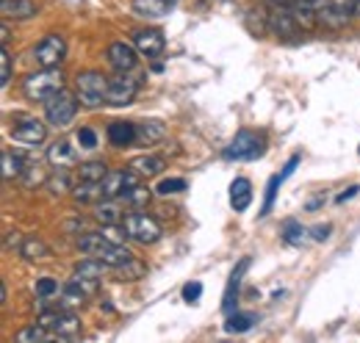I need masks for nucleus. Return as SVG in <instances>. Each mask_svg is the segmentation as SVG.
I'll list each match as a JSON object with an SVG mask.
<instances>
[{
	"mask_svg": "<svg viewBox=\"0 0 360 343\" xmlns=\"http://www.w3.org/2000/svg\"><path fill=\"white\" fill-rule=\"evenodd\" d=\"M78 144H81L84 150H94V147H97V133L91 128H81L78 130Z\"/></svg>",
	"mask_w": 360,
	"mask_h": 343,
	"instance_id": "nucleus-42",
	"label": "nucleus"
},
{
	"mask_svg": "<svg viewBox=\"0 0 360 343\" xmlns=\"http://www.w3.org/2000/svg\"><path fill=\"white\" fill-rule=\"evenodd\" d=\"M200 297H202V283H186L183 285V302L194 304V302H200Z\"/></svg>",
	"mask_w": 360,
	"mask_h": 343,
	"instance_id": "nucleus-41",
	"label": "nucleus"
},
{
	"mask_svg": "<svg viewBox=\"0 0 360 343\" xmlns=\"http://www.w3.org/2000/svg\"><path fill=\"white\" fill-rule=\"evenodd\" d=\"M108 141H111L114 147H131L134 141H139V128H136L134 122L117 119V122L108 125Z\"/></svg>",
	"mask_w": 360,
	"mask_h": 343,
	"instance_id": "nucleus-18",
	"label": "nucleus"
},
{
	"mask_svg": "<svg viewBox=\"0 0 360 343\" xmlns=\"http://www.w3.org/2000/svg\"><path fill=\"white\" fill-rule=\"evenodd\" d=\"M11 81V53H8V47H3V53H0V86L6 89Z\"/></svg>",
	"mask_w": 360,
	"mask_h": 343,
	"instance_id": "nucleus-40",
	"label": "nucleus"
},
{
	"mask_svg": "<svg viewBox=\"0 0 360 343\" xmlns=\"http://www.w3.org/2000/svg\"><path fill=\"white\" fill-rule=\"evenodd\" d=\"M25 164L20 155H14L11 150H3V180H14V177H22Z\"/></svg>",
	"mask_w": 360,
	"mask_h": 343,
	"instance_id": "nucleus-30",
	"label": "nucleus"
},
{
	"mask_svg": "<svg viewBox=\"0 0 360 343\" xmlns=\"http://www.w3.org/2000/svg\"><path fill=\"white\" fill-rule=\"evenodd\" d=\"M103 268H105V263H103V260L86 255L78 266H75V280H81L84 285H94V283L103 277Z\"/></svg>",
	"mask_w": 360,
	"mask_h": 343,
	"instance_id": "nucleus-22",
	"label": "nucleus"
},
{
	"mask_svg": "<svg viewBox=\"0 0 360 343\" xmlns=\"http://www.w3.org/2000/svg\"><path fill=\"white\" fill-rule=\"evenodd\" d=\"M78 247H81L84 255L97 257V260H103V263L111 266V268H122V266H128L131 260H136L134 252L125 250V244H114V241H108L103 233H86V235H81V238H78Z\"/></svg>",
	"mask_w": 360,
	"mask_h": 343,
	"instance_id": "nucleus-1",
	"label": "nucleus"
},
{
	"mask_svg": "<svg viewBox=\"0 0 360 343\" xmlns=\"http://www.w3.org/2000/svg\"><path fill=\"white\" fill-rule=\"evenodd\" d=\"M8 299V291H6V283H0V304H6Z\"/></svg>",
	"mask_w": 360,
	"mask_h": 343,
	"instance_id": "nucleus-48",
	"label": "nucleus"
},
{
	"mask_svg": "<svg viewBox=\"0 0 360 343\" xmlns=\"http://www.w3.org/2000/svg\"><path fill=\"white\" fill-rule=\"evenodd\" d=\"M139 177H141V174L131 169L108 172L105 180L100 183V186H103V197H108V200H122L134 186H139Z\"/></svg>",
	"mask_w": 360,
	"mask_h": 343,
	"instance_id": "nucleus-10",
	"label": "nucleus"
},
{
	"mask_svg": "<svg viewBox=\"0 0 360 343\" xmlns=\"http://www.w3.org/2000/svg\"><path fill=\"white\" fill-rule=\"evenodd\" d=\"M271 6H294V0H271Z\"/></svg>",
	"mask_w": 360,
	"mask_h": 343,
	"instance_id": "nucleus-49",
	"label": "nucleus"
},
{
	"mask_svg": "<svg viewBox=\"0 0 360 343\" xmlns=\"http://www.w3.org/2000/svg\"><path fill=\"white\" fill-rule=\"evenodd\" d=\"M0 42H3V47L8 44V25H3V28H0Z\"/></svg>",
	"mask_w": 360,
	"mask_h": 343,
	"instance_id": "nucleus-47",
	"label": "nucleus"
},
{
	"mask_svg": "<svg viewBox=\"0 0 360 343\" xmlns=\"http://www.w3.org/2000/svg\"><path fill=\"white\" fill-rule=\"evenodd\" d=\"M136 128H139V141L141 144H155V141H161L167 136L164 122H158V119H147V122H141Z\"/></svg>",
	"mask_w": 360,
	"mask_h": 343,
	"instance_id": "nucleus-28",
	"label": "nucleus"
},
{
	"mask_svg": "<svg viewBox=\"0 0 360 343\" xmlns=\"http://www.w3.org/2000/svg\"><path fill=\"white\" fill-rule=\"evenodd\" d=\"M139 94V81L131 78L128 72H117L114 78H108V105L114 108H122V105H131Z\"/></svg>",
	"mask_w": 360,
	"mask_h": 343,
	"instance_id": "nucleus-9",
	"label": "nucleus"
},
{
	"mask_svg": "<svg viewBox=\"0 0 360 343\" xmlns=\"http://www.w3.org/2000/svg\"><path fill=\"white\" fill-rule=\"evenodd\" d=\"M50 338H56L50 330H47L45 324H31V327H25L20 335H17V341L20 343H37V341H50Z\"/></svg>",
	"mask_w": 360,
	"mask_h": 343,
	"instance_id": "nucleus-31",
	"label": "nucleus"
},
{
	"mask_svg": "<svg viewBox=\"0 0 360 343\" xmlns=\"http://www.w3.org/2000/svg\"><path fill=\"white\" fill-rule=\"evenodd\" d=\"M250 202H252V186H250V180L247 177H236L233 183H230V205H233V211H247L250 208Z\"/></svg>",
	"mask_w": 360,
	"mask_h": 343,
	"instance_id": "nucleus-19",
	"label": "nucleus"
},
{
	"mask_svg": "<svg viewBox=\"0 0 360 343\" xmlns=\"http://www.w3.org/2000/svg\"><path fill=\"white\" fill-rule=\"evenodd\" d=\"M122 202L125 200H108V197H103V202L97 205V211H94V216H97V221H103V224H120L122 221Z\"/></svg>",
	"mask_w": 360,
	"mask_h": 343,
	"instance_id": "nucleus-24",
	"label": "nucleus"
},
{
	"mask_svg": "<svg viewBox=\"0 0 360 343\" xmlns=\"http://www.w3.org/2000/svg\"><path fill=\"white\" fill-rule=\"evenodd\" d=\"M283 183V177L280 174H274L269 180V186H266V202H264V208H261V214L258 216H269L271 214V205H274V197H277V186Z\"/></svg>",
	"mask_w": 360,
	"mask_h": 343,
	"instance_id": "nucleus-39",
	"label": "nucleus"
},
{
	"mask_svg": "<svg viewBox=\"0 0 360 343\" xmlns=\"http://www.w3.org/2000/svg\"><path fill=\"white\" fill-rule=\"evenodd\" d=\"M75 94H78L81 105L100 108L108 100V78L103 72H97V70L78 72V78H75Z\"/></svg>",
	"mask_w": 360,
	"mask_h": 343,
	"instance_id": "nucleus-3",
	"label": "nucleus"
},
{
	"mask_svg": "<svg viewBox=\"0 0 360 343\" xmlns=\"http://www.w3.org/2000/svg\"><path fill=\"white\" fill-rule=\"evenodd\" d=\"M349 11H352V8H347V6L330 0L327 6L319 8V22L327 25V28H344V25L349 22Z\"/></svg>",
	"mask_w": 360,
	"mask_h": 343,
	"instance_id": "nucleus-15",
	"label": "nucleus"
},
{
	"mask_svg": "<svg viewBox=\"0 0 360 343\" xmlns=\"http://www.w3.org/2000/svg\"><path fill=\"white\" fill-rule=\"evenodd\" d=\"M311 233H314L316 241H324V238L330 235V224H316V227L311 230Z\"/></svg>",
	"mask_w": 360,
	"mask_h": 343,
	"instance_id": "nucleus-43",
	"label": "nucleus"
},
{
	"mask_svg": "<svg viewBox=\"0 0 360 343\" xmlns=\"http://www.w3.org/2000/svg\"><path fill=\"white\" fill-rule=\"evenodd\" d=\"M78 94H70L67 89H61L58 94H53L45 103V117L53 128H67L75 114H78Z\"/></svg>",
	"mask_w": 360,
	"mask_h": 343,
	"instance_id": "nucleus-4",
	"label": "nucleus"
},
{
	"mask_svg": "<svg viewBox=\"0 0 360 343\" xmlns=\"http://www.w3.org/2000/svg\"><path fill=\"white\" fill-rule=\"evenodd\" d=\"M61 288H58V280H53V277H42V280H37V297H42V299H50V297H56Z\"/></svg>",
	"mask_w": 360,
	"mask_h": 343,
	"instance_id": "nucleus-38",
	"label": "nucleus"
},
{
	"mask_svg": "<svg viewBox=\"0 0 360 343\" xmlns=\"http://www.w3.org/2000/svg\"><path fill=\"white\" fill-rule=\"evenodd\" d=\"M39 324H45L56 338H78V335H81V321H78V316H72V313H67V310H61V307L45 310V313L39 316Z\"/></svg>",
	"mask_w": 360,
	"mask_h": 343,
	"instance_id": "nucleus-6",
	"label": "nucleus"
},
{
	"mask_svg": "<svg viewBox=\"0 0 360 343\" xmlns=\"http://www.w3.org/2000/svg\"><path fill=\"white\" fill-rule=\"evenodd\" d=\"M125 230H128V235L139 241V244H155L161 235H164V230H161V224L153 219L150 214H128L125 216Z\"/></svg>",
	"mask_w": 360,
	"mask_h": 343,
	"instance_id": "nucleus-7",
	"label": "nucleus"
},
{
	"mask_svg": "<svg viewBox=\"0 0 360 343\" xmlns=\"http://www.w3.org/2000/svg\"><path fill=\"white\" fill-rule=\"evenodd\" d=\"M81 180H89V183H103L105 174H108V167L103 161H89V164H81Z\"/></svg>",
	"mask_w": 360,
	"mask_h": 343,
	"instance_id": "nucleus-32",
	"label": "nucleus"
},
{
	"mask_svg": "<svg viewBox=\"0 0 360 343\" xmlns=\"http://www.w3.org/2000/svg\"><path fill=\"white\" fill-rule=\"evenodd\" d=\"M64 89V75H61V67H42L39 72L28 75L25 84H22V91L28 100L34 103H47L53 94H58Z\"/></svg>",
	"mask_w": 360,
	"mask_h": 343,
	"instance_id": "nucleus-2",
	"label": "nucleus"
},
{
	"mask_svg": "<svg viewBox=\"0 0 360 343\" xmlns=\"http://www.w3.org/2000/svg\"><path fill=\"white\" fill-rule=\"evenodd\" d=\"M352 14H360V0H355V6H352Z\"/></svg>",
	"mask_w": 360,
	"mask_h": 343,
	"instance_id": "nucleus-50",
	"label": "nucleus"
},
{
	"mask_svg": "<svg viewBox=\"0 0 360 343\" xmlns=\"http://www.w3.org/2000/svg\"><path fill=\"white\" fill-rule=\"evenodd\" d=\"M86 288H84V283L81 280H72V283H67V285H61V304L64 307H78V304H84L86 302Z\"/></svg>",
	"mask_w": 360,
	"mask_h": 343,
	"instance_id": "nucleus-26",
	"label": "nucleus"
},
{
	"mask_svg": "<svg viewBox=\"0 0 360 343\" xmlns=\"http://www.w3.org/2000/svg\"><path fill=\"white\" fill-rule=\"evenodd\" d=\"M266 22H269V31L277 34V37H297L302 31L297 25L294 14H291V6H274L271 14L266 17Z\"/></svg>",
	"mask_w": 360,
	"mask_h": 343,
	"instance_id": "nucleus-14",
	"label": "nucleus"
},
{
	"mask_svg": "<svg viewBox=\"0 0 360 343\" xmlns=\"http://www.w3.org/2000/svg\"><path fill=\"white\" fill-rule=\"evenodd\" d=\"M47 161L53 164V167H72L75 164V147L70 144V141H56V144H50V150H47Z\"/></svg>",
	"mask_w": 360,
	"mask_h": 343,
	"instance_id": "nucleus-23",
	"label": "nucleus"
},
{
	"mask_svg": "<svg viewBox=\"0 0 360 343\" xmlns=\"http://www.w3.org/2000/svg\"><path fill=\"white\" fill-rule=\"evenodd\" d=\"M122 200H125L131 208H141V205H147V202H150V188H144V186L139 183V186H134Z\"/></svg>",
	"mask_w": 360,
	"mask_h": 343,
	"instance_id": "nucleus-35",
	"label": "nucleus"
},
{
	"mask_svg": "<svg viewBox=\"0 0 360 343\" xmlns=\"http://www.w3.org/2000/svg\"><path fill=\"white\" fill-rule=\"evenodd\" d=\"M252 324H258V318L252 313H230L225 321V332L230 335H238V332H247L252 330Z\"/></svg>",
	"mask_w": 360,
	"mask_h": 343,
	"instance_id": "nucleus-29",
	"label": "nucleus"
},
{
	"mask_svg": "<svg viewBox=\"0 0 360 343\" xmlns=\"http://www.w3.org/2000/svg\"><path fill=\"white\" fill-rule=\"evenodd\" d=\"M131 169L139 172L141 177H155V174L167 169V161L161 155H141V158L131 161Z\"/></svg>",
	"mask_w": 360,
	"mask_h": 343,
	"instance_id": "nucleus-25",
	"label": "nucleus"
},
{
	"mask_svg": "<svg viewBox=\"0 0 360 343\" xmlns=\"http://www.w3.org/2000/svg\"><path fill=\"white\" fill-rule=\"evenodd\" d=\"M22 241H25V238H20V233H8L6 247H8V250H11V247H17V250H20V247H22Z\"/></svg>",
	"mask_w": 360,
	"mask_h": 343,
	"instance_id": "nucleus-45",
	"label": "nucleus"
},
{
	"mask_svg": "<svg viewBox=\"0 0 360 343\" xmlns=\"http://www.w3.org/2000/svg\"><path fill=\"white\" fill-rule=\"evenodd\" d=\"M305 233H308V230H305L300 221H285V227H283V241L291 244V247H300L302 238H305Z\"/></svg>",
	"mask_w": 360,
	"mask_h": 343,
	"instance_id": "nucleus-34",
	"label": "nucleus"
},
{
	"mask_svg": "<svg viewBox=\"0 0 360 343\" xmlns=\"http://www.w3.org/2000/svg\"><path fill=\"white\" fill-rule=\"evenodd\" d=\"M175 3L178 0H134V11L139 17L158 20V17H167L175 8Z\"/></svg>",
	"mask_w": 360,
	"mask_h": 343,
	"instance_id": "nucleus-17",
	"label": "nucleus"
},
{
	"mask_svg": "<svg viewBox=\"0 0 360 343\" xmlns=\"http://www.w3.org/2000/svg\"><path fill=\"white\" fill-rule=\"evenodd\" d=\"M264 155V138L252 130H238L236 138L230 141V147L225 150L227 161H255Z\"/></svg>",
	"mask_w": 360,
	"mask_h": 343,
	"instance_id": "nucleus-5",
	"label": "nucleus"
},
{
	"mask_svg": "<svg viewBox=\"0 0 360 343\" xmlns=\"http://www.w3.org/2000/svg\"><path fill=\"white\" fill-rule=\"evenodd\" d=\"M108 241H114V244H125V238H131L128 235V230H125V224L120 227V224H103V230H100Z\"/></svg>",
	"mask_w": 360,
	"mask_h": 343,
	"instance_id": "nucleus-37",
	"label": "nucleus"
},
{
	"mask_svg": "<svg viewBox=\"0 0 360 343\" xmlns=\"http://www.w3.org/2000/svg\"><path fill=\"white\" fill-rule=\"evenodd\" d=\"M134 47L144 58H158L164 53V47H167V39H164V34L158 28H141V31L134 34Z\"/></svg>",
	"mask_w": 360,
	"mask_h": 343,
	"instance_id": "nucleus-12",
	"label": "nucleus"
},
{
	"mask_svg": "<svg viewBox=\"0 0 360 343\" xmlns=\"http://www.w3.org/2000/svg\"><path fill=\"white\" fill-rule=\"evenodd\" d=\"M50 255H53L50 247L39 235H25V241L20 247V257H25L28 263H45V260H50Z\"/></svg>",
	"mask_w": 360,
	"mask_h": 343,
	"instance_id": "nucleus-20",
	"label": "nucleus"
},
{
	"mask_svg": "<svg viewBox=\"0 0 360 343\" xmlns=\"http://www.w3.org/2000/svg\"><path fill=\"white\" fill-rule=\"evenodd\" d=\"M136 53H139V50H136L134 44L111 42L108 50H105V58H108V64H111L114 72H131V70H136V64H139Z\"/></svg>",
	"mask_w": 360,
	"mask_h": 343,
	"instance_id": "nucleus-13",
	"label": "nucleus"
},
{
	"mask_svg": "<svg viewBox=\"0 0 360 343\" xmlns=\"http://www.w3.org/2000/svg\"><path fill=\"white\" fill-rule=\"evenodd\" d=\"M0 11L6 20H31L39 14V6L34 0H3Z\"/></svg>",
	"mask_w": 360,
	"mask_h": 343,
	"instance_id": "nucleus-16",
	"label": "nucleus"
},
{
	"mask_svg": "<svg viewBox=\"0 0 360 343\" xmlns=\"http://www.w3.org/2000/svg\"><path fill=\"white\" fill-rule=\"evenodd\" d=\"M297 167H300V155H294V158H291V161L285 164V169H283V174H280V177H283V180H285V177H291Z\"/></svg>",
	"mask_w": 360,
	"mask_h": 343,
	"instance_id": "nucleus-44",
	"label": "nucleus"
},
{
	"mask_svg": "<svg viewBox=\"0 0 360 343\" xmlns=\"http://www.w3.org/2000/svg\"><path fill=\"white\" fill-rule=\"evenodd\" d=\"M250 268V257H241V263L233 268V274H230V283H227L225 288V299H222V310L230 313L233 307H236V297H238V285H241V277H244V271Z\"/></svg>",
	"mask_w": 360,
	"mask_h": 343,
	"instance_id": "nucleus-21",
	"label": "nucleus"
},
{
	"mask_svg": "<svg viewBox=\"0 0 360 343\" xmlns=\"http://www.w3.org/2000/svg\"><path fill=\"white\" fill-rule=\"evenodd\" d=\"M47 136V128L42 119L37 117H17L11 125V138L22 144H42Z\"/></svg>",
	"mask_w": 360,
	"mask_h": 343,
	"instance_id": "nucleus-11",
	"label": "nucleus"
},
{
	"mask_svg": "<svg viewBox=\"0 0 360 343\" xmlns=\"http://www.w3.org/2000/svg\"><path fill=\"white\" fill-rule=\"evenodd\" d=\"M358 191H360V186H349V188H347L344 194H338V200H335V202H347V200H352V197H355Z\"/></svg>",
	"mask_w": 360,
	"mask_h": 343,
	"instance_id": "nucleus-46",
	"label": "nucleus"
},
{
	"mask_svg": "<svg viewBox=\"0 0 360 343\" xmlns=\"http://www.w3.org/2000/svg\"><path fill=\"white\" fill-rule=\"evenodd\" d=\"M47 188H50L53 194H67V191H72V186H70V172L64 169V167H56V174L47 180Z\"/></svg>",
	"mask_w": 360,
	"mask_h": 343,
	"instance_id": "nucleus-33",
	"label": "nucleus"
},
{
	"mask_svg": "<svg viewBox=\"0 0 360 343\" xmlns=\"http://www.w3.org/2000/svg\"><path fill=\"white\" fill-rule=\"evenodd\" d=\"M72 197H75V202H81V205L97 202V200L103 197V186H100V183H89V180H81V183L72 188Z\"/></svg>",
	"mask_w": 360,
	"mask_h": 343,
	"instance_id": "nucleus-27",
	"label": "nucleus"
},
{
	"mask_svg": "<svg viewBox=\"0 0 360 343\" xmlns=\"http://www.w3.org/2000/svg\"><path fill=\"white\" fill-rule=\"evenodd\" d=\"M34 58L39 67H61L67 58V39L61 34H47L45 39L34 47Z\"/></svg>",
	"mask_w": 360,
	"mask_h": 343,
	"instance_id": "nucleus-8",
	"label": "nucleus"
},
{
	"mask_svg": "<svg viewBox=\"0 0 360 343\" xmlns=\"http://www.w3.org/2000/svg\"><path fill=\"white\" fill-rule=\"evenodd\" d=\"M158 194H164V197H169V194H178V191H186V180L183 177H164L161 183H158V188H155Z\"/></svg>",
	"mask_w": 360,
	"mask_h": 343,
	"instance_id": "nucleus-36",
	"label": "nucleus"
}]
</instances>
